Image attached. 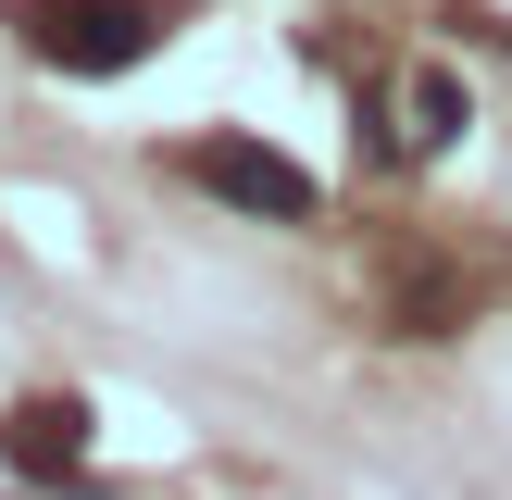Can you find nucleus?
<instances>
[{
    "label": "nucleus",
    "mask_w": 512,
    "mask_h": 500,
    "mask_svg": "<svg viewBox=\"0 0 512 500\" xmlns=\"http://www.w3.org/2000/svg\"><path fill=\"white\" fill-rule=\"evenodd\" d=\"M0 25H13V50L50 63V75H138L188 13H175V0H0Z\"/></svg>",
    "instance_id": "obj_1"
},
{
    "label": "nucleus",
    "mask_w": 512,
    "mask_h": 500,
    "mask_svg": "<svg viewBox=\"0 0 512 500\" xmlns=\"http://www.w3.org/2000/svg\"><path fill=\"white\" fill-rule=\"evenodd\" d=\"M188 188L200 200H225V213H263V225H313V175L288 163V150H263V138H188Z\"/></svg>",
    "instance_id": "obj_2"
},
{
    "label": "nucleus",
    "mask_w": 512,
    "mask_h": 500,
    "mask_svg": "<svg viewBox=\"0 0 512 500\" xmlns=\"http://www.w3.org/2000/svg\"><path fill=\"white\" fill-rule=\"evenodd\" d=\"M0 463L38 475V488H50V475H75V463H88V400H75V388L13 400V413H0Z\"/></svg>",
    "instance_id": "obj_3"
},
{
    "label": "nucleus",
    "mask_w": 512,
    "mask_h": 500,
    "mask_svg": "<svg viewBox=\"0 0 512 500\" xmlns=\"http://www.w3.org/2000/svg\"><path fill=\"white\" fill-rule=\"evenodd\" d=\"M463 125H475V88L450 63H413V75H400V138H413V163H438Z\"/></svg>",
    "instance_id": "obj_4"
}]
</instances>
